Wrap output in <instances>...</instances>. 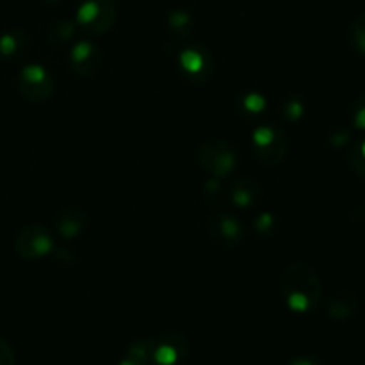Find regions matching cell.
Returning a JSON list of instances; mask_svg holds the SVG:
<instances>
[{
	"label": "cell",
	"mask_w": 365,
	"mask_h": 365,
	"mask_svg": "<svg viewBox=\"0 0 365 365\" xmlns=\"http://www.w3.org/2000/svg\"><path fill=\"white\" fill-rule=\"evenodd\" d=\"M353 123L360 130H365V96H360L353 103Z\"/></svg>",
	"instance_id": "cell-18"
},
{
	"label": "cell",
	"mask_w": 365,
	"mask_h": 365,
	"mask_svg": "<svg viewBox=\"0 0 365 365\" xmlns=\"http://www.w3.org/2000/svg\"><path fill=\"white\" fill-rule=\"evenodd\" d=\"M75 32V25L71 21H59V24L53 25L48 32V38L52 43H66L68 39H71Z\"/></svg>",
	"instance_id": "cell-17"
},
{
	"label": "cell",
	"mask_w": 365,
	"mask_h": 365,
	"mask_svg": "<svg viewBox=\"0 0 365 365\" xmlns=\"http://www.w3.org/2000/svg\"><path fill=\"white\" fill-rule=\"evenodd\" d=\"M18 91L32 103H43L52 96L53 78L39 64H29L18 75Z\"/></svg>",
	"instance_id": "cell-5"
},
{
	"label": "cell",
	"mask_w": 365,
	"mask_h": 365,
	"mask_svg": "<svg viewBox=\"0 0 365 365\" xmlns=\"http://www.w3.org/2000/svg\"><path fill=\"white\" fill-rule=\"evenodd\" d=\"M53 250V239L48 228L43 225H29L21 228L16 237V252L25 260H38L50 255Z\"/></svg>",
	"instance_id": "cell-6"
},
{
	"label": "cell",
	"mask_w": 365,
	"mask_h": 365,
	"mask_svg": "<svg viewBox=\"0 0 365 365\" xmlns=\"http://www.w3.org/2000/svg\"><path fill=\"white\" fill-rule=\"evenodd\" d=\"M116 16L114 0H84L77 11V24L89 34L102 36L113 29Z\"/></svg>",
	"instance_id": "cell-3"
},
{
	"label": "cell",
	"mask_w": 365,
	"mask_h": 365,
	"mask_svg": "<svg viewBox=\"0 0 365 365\" xmlns=\"http://www.w3.org/2000/svg\"><path fill=\"white\" fill-rule=\"evenodd\" d=\"M349 43L359 53L365 56V13H360L355 20L351 21L348 31Z\"/></svg>",
	"instance_id": "cell-16"
},
{
	"label": "cell",
	"mask_w": 365,
	"mask_h": 365,
	"mask_svg": "<svg viewBox=\"0 0 365 365\" xmlns=\"http://www.w3.org/2000/svg\"><path fill=\"white\" fill-rule=\"evenodd\" d=\"M86 225H88V216L84 210L70 207L61 212L59 220H57V230L64 239H75L84 232Z\"/></svg>",
	"instance_id": "cell-12"
},
{
	"label": "cell",
	"mask_w": 365,
	"mask_h": 365,
	"mask_svg": "<svg viewBox=\"0 0 365 365\" xmlns=\"http://www.w3.org/2000/svg\"><path fill=\"white\" fill-rule=\"evenodd\" d=\"M356 310H359V296L349 289H339L327 302L328 316L337 321L349 319L355 316Z\"/></svg>",
	"instance_id": "cell-11"
},
{
	"label": "cell",
	"mask_w": 365,
	"mask_h": 365,
	"mask_svg": "<svg viewBox=\"0 0 365 365\" xmlns=\"http://www.w3.org/2000/svg\"><path fill=\"white\" fill-rule=\"evenodd\" d=\"M209 230L214 241L225 246H237L245 237L242 225L228 212H214L209 220Z\"/></svg>",
	"instance_id": "cell-7"
},
{
	"label": "cell",
	"mask_w": 365,
	"mask_h": 365,
	"mask_svg": "<svg viewBox=\"0 0 365 365\" xmlns=\"http://www.w3.org/2000/svg\"><path fill=\"white\" fill-rule=\"evenodd\" d=\"M168 27L177 38L187 39L195 31V21L192 16L184 9H175L168 14Z\"/></svg>",
	"instance_id": "cell-14"
},
{
	"label": "cell",
	"mask_w": 365,
	"mask_h": 365,
	"mask_svg": "<svg viewBox=\"0 0 365 365\" xmlns=\"http://www.w3.org/2000/svg\"><path fill=\"white\" fill-rule=\"evenodd\" d=\"M0 365H14V353L4 339H0Z\"/></svg>",
	"instance_id": "cell-21"
},
{
	"label": "cell",
	"mask_w": 365,
	"mask_h": 365,
	"mask_svg": "<svg viewBox=\"0 0 365 365\" xmlns=\"http://www.w3.org/2000/svg\"><path fill=\"white\" fill-rule=\"evenodd\" d=\"M18 45H20V41H18L16 34H4L0 38V53L2 56H13L16 52Z\"/></svg>",
	"instance_id": "cell-19"
},
{
	"label": "cell",
	"mask_w": 365,
	"mask_h": 365,
	"mask_svg": "<svg viewBox=\"0 0 365 365\" xmlns=\"http://www.w3.org/2000/svg\"><path fill=\"white\" fill-rule=\"evenodd\" d=\"M302 114H303V106L298 102V100H292L287 107V116L291 118V120H298Z\"/></svg>",
	"instance_id": "cell-22"
},
{
	"label": "cell",
	"mask_w": 365,
	"mask_h": 365,
	"mask_svg": "<svg viewBox=\"0 0 365 365\" xmlns=\"http://www.w3.org/2000/svg\"><path fill=\"white\" fill-rule=\"evenodd\" d=\"M178 61H180L182 70L187 73V77H191L196 82L205 81L210 75V71H212L210 53L202 45H192L189 48L182 50Z\"/></svg>",
	"instance_id": "cell-8"
},
{
	"label": "cell",
	"mask_w": 365,
	"mask_h": 365,
	"mask_svg": "<svg viewBox=\"0 0 365 365\" xmlns=\"http://www.w3.org/2000/svg\"><path fill=\"white\" fill-rule=\"evenodd\" d=\"M259 195H260V187L253 178L241 177L239 180H235L234 184L230 185L232 202H234L235 205L242 207V209L253 205L255 200L259 198Z\"/></svg>",
	"instance_id": "cell-13"
},
{
	"label": "cell",
	"mask_w": 365,
	"mask_h": 365,
	"mask_svg": "<svg viewBox=\"0 0 365 365\" xmlns=\"http://www.w3.org/2000/svg\"><path fill=\"white\" fill-rule=\"evenodd\" d=\"M291 365H316V362L310 359H298V360H294Z\"/></svg>",
	"instance_id": "cell-23"
},
{
	"label": "cell",
	"mask_w": 365,
	"mask_h": 365,
	"mask_svg": "<svg viewBox=\"0 0 365 365\" xmlns=\"http://www.w3.org/2000/svg\"><path fill=\"white\" fill-rule=\"evenodd\" d=\"M152 342V359L159 365H173L178 362L180 356L187 353V341L182 335L170 334L164 337L153 339Z\"/></svg>",
	"instance_id": "cell-9"
},
{
	"label": "cell",
	"mask_w": 365,
	"mask_h": 365,
	"mask_svg": "<svg viewBox=\"0 0 365 365\" xmlns=\"http://www.w3.org/2000/svg\"><path fill=\"white\" fill-rule=\"evenodd\" d=\"M280 291L289 309L294 312H309L321 302L323 285L312 266L292 262L282 273Z\"/></svg>",
	"instance_id": "cell-1"
},
{
	"label": "cell",
	"mask_w": 365,
	"mask_h": 365,
	"mask_svg": "<svg viewBox=\"0 0 365 365\" xmlns=\"http://www.w3.org/2000/svg\"><path fill=\"white\" fill-rule=\"evenodd\" d=\"M153 362L152 359V342L150 341H141L135 342L128 348L127 356L123 359V362L120 365H148Z\"/></svg>",
	"instance_id": "cell-15"
},
{
	"label": "cell",
	"mask_w": 365,
	"mask_h": 365,
	"mask_svg": "<svg viewBox=\"0 0 365 365\" xmlns=\"http://www.w3.org/2000/svg\"><path fill=\"white\" fill-rule=\"evenodd\" d=\"M287 138L278 128L264 125L253 132V153L264 166H278L287 155Z\"/></svg>",
	"instance_id": "cell-4"
},
{
	"label": "cell",
	"mask_w": 365,
	"mask_h": 365,
	"mask_svg": "<svg viewBox=\"0 0 365 365\" xmlns=\"http://www.w3.org/2000/svg\"><path fill=\"white\" fill-rule=\"evenodd\" d=\"M196 163L212 178L228 177L237 168L239 155L234 146L221 139L203 141L196 150Z\"/></svg>",
	"instance_id": "cell-2"
},
{
	"label": "cell",
	"mask_w": 365,
	"mask_h": 365,
	"mask_svg": "<svg viewBox=\"0 0 365 365\" xmlns=\"http://www.w3.org/2000/svg\"><path fill=\"white\" fill-rule=\"evenodd\" d=\"M242 106H245V109L250 110V113H260V110L266 107V100L260 95H248L245 98V102H242Z\"/></svg>",
	"instance_id": "cell-20"
},
{
	"label": "cell",
	"mask_w": 365,
	"mask_h": 365,
	"mask_svg": "<svg viewBox=\"0 0 365 365\" xmlns=\"http://www.w3.org/2000/svg\"><path fill=\"white\" fill-rule=\"evenodd\" d=\"M45 2H59V0H45Z\"/></svg>",
	"instance_id": "cell-24"
},
{
	"label": "cell",
	"mask_w": 365,
	"mask_h": 365,
	"mask_svg": "<svg viewBox=\"0 0 365 365\" xmlns=\"http://www.w3.org/2000/svg\"><path fill=\"white\" fill-rule=\"evenodd\" d=\"M71 68L81 77H93L102 68V56L98 48L88 41H81L73 46L70 56Z\"/></svg>",
	"instance_id": "cell-10"
}]
</instances>
